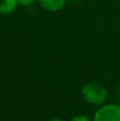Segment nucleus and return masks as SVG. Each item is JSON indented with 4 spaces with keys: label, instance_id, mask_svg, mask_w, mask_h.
I'll return each mask as SVG.
<instances>
[{
    "label": "nucleus",
    "instance_id": "obj_1",
    "mask_svg": "<svg viewBox=\"0 0 120 121\" xmlns=\"http://www.w3.org/2000/svg\"><path fill=\"white\" fill-rule=\"evenodd\" d=\"M81 96L85 102L94 106L105 104L108 97L107 89L97 82H87L81 88Z\"/></svg>",
    "mask_w": 120,
    "mask_h": 121
},
{
    "label": "nucleus",
    "instance_id": "obj_2",
    "mask_svg": "<svg viewBox=\"0 0 120 121\" xmlns=\"http://www.w3.org/2000/svg\"><path fill=\"white\" fill-rule=\"evenodd\" d=\"M93 121H120V105L116 103H105L97 108Z\"/></svg>",
    "mask_w": 120,
    "mask_h": 121
},
{
    "label": "nucleus",
    "instance_id": "obj_3",
    "mask_svg": "<svg viewBox=\"0 0 120 121\" xmlns=\"http://www.w3.org/2000/svg\"><path fill=\"white\" fill-rule=\"evenodd\" d=\"M39 5L49 12H57L65 6L68 0H37Z\"/></svg>",
    "mask_w": 120,
    "mask_h": 121
},
{
    "label": "nucleus",
    "instance_id": "obj_4",
    "mask_svg": "<svg viewBox=\"0 0 120 121\" xmlns=\"http://www.w3.org/2000/svg\"><path fill=\"white\" fill-rule=\"evenodd\" d=\"M17 0H0V14L9 15L12 14L17 8Z\"/></svg>",
    "mask_w": 120,
    "mask_h": 121
},
{
    "label": "nucleus",
    "instance_id": "obj_5",
    "mask_svg": "<svg viewBox=\"0 0 120 121\" xmlns=\"http://www.w3.org/2000/svg\"><path fill=\"white\" fill-rule=\"evenodd\" d=\"M69 121H91V120H90V118L87 115H85V114H79V115L73 116Z\"/></svg>",
    "mask_w": 120,
    "mask_h": 121
},
{
    "label": "nucleus",
    "instance_id": "obj_6",
    "mask_svg": "<svg viewBox=\"0 0 120 121\" xmlns=\"http://www.w3.org/2000/svg\"><path fill=\"white\" fill-rule=\"evenodd\" d=\"M36 1H37V0H17L18 4L23 5V6H30V5H32L33 3H35Z\"/></svg>",
    "mask_w": 120,
    "mask_h": 121
},
{
    "label": "nucleus",
    "instance_id": "obj_7",
    "mask_svg": "<svg viewBox=\"0 0 120 121\" xmlns=\"http://www.w3.org/2000/svg\"><path fill=\"white\" fill-rule=\"evenodd\" d=\"M49 121H65V120L60 119V118H52V119H50Z\"/></svg>",
    "mask_w": 120,
    "mask_h": 121
},
{
    "label": "nucleus",
    "instance_id": "obj_8",
    "mask_svg": "<svg viewBox=\"0 0 120 121\" xmlns=\"http://www.w3.org/2000/svg\"><path fill=\"white\" fill-rule=\"evenodd\" d=\"M74 1H77V0H74Z\"/></svg>",
    "mask_w": 120,
    "mask_h": 121
}]
</instances>
